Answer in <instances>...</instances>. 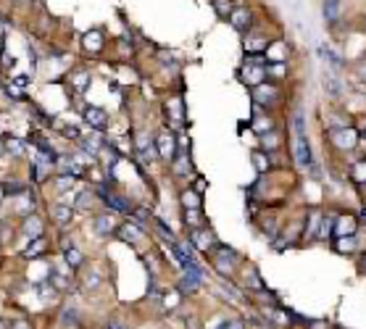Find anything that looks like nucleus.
<instances>
[{
    "mask_svg": "<svg viewBox=\"0 0 366 329\" xmlns=\"http://www.w3.org/2000/svg\"><path fill=\"white\" fill-rule=\"evenodd\" d=\"M253 100L261 103V108H266V105H271L274 100H277V90H274L271 85H258L253 90Z\"/></svg>",
    "mask_w": 366,
    "mask_h": 329,
    "instance_id": "11",
    "label": "nucleus"
},
{
    "mask_svg": "<svg viewBox=\"0 0 366 329\" xmlns=\"http://www.w3.org/2000/svg\"><path fill=\"white\" fill-rule=\"evenodd\" d=\"M190 240H193V248L203 250V253L216 245V237H213L211 229H193V237H190Z\"/></svg>",
    "mask_w": 366,
    "mask_h": 329,
    "instance_id": "8",
    "label": "nucleus"
},
{
    "mask_svg": "<svg viewBox=\"0 0 366 329\" xmlns=\"http://www.w3.org/2000/svg\"><path fill=\"white\" fill-rule=\"evenodd\" d=\"M185 224H187L190 229L203 227V224H205V216L200 213V208H185Z\"/></svg>",
    "mask_w": 366,
    "mask_h": 329,
    "instance_id": "22",
    "label": "nucleus"
},
{
    "mask_svg": "<svg viewBox=\"0 0 366 329\" xmlns=\"http://www.w3.org/2000/svg\"><path fill=\"white\" fill-rule=\"evenodd\" d=\"M64 256H66V263L71 266V269H77V266L85 263V258H82V253H79L77 248H68V250H64Z\"/></svg>",
    "mask_w": 366,
    "mask_h": 329,
    "instance_id": "29",
    "label": "nucleus"
},
{
    "mask_svg": "<svg viewBox=\"0 0 366 329\" xmlns=\"http://www.w3.org/2000/svg\"><path fill=\"white\" fill-rule=\"evenodd\" d=\"M345 234H356V221L350 219V216L334 221V232H332V237H345Z\"/></svg>",
    "mask_w": 366,
    "mask_h": 329,
    "instance_id": "21",
    "label": "nucleus"
},
{
    "mask_svg": "<svg viewBox=\"0 0 366 329\" xmlns=\"http://www.w3.org/2000/svg\"><path fill=\"white\" fill-rule=\"evenodd\" d=\"M332 140L340 150H350V148H356V142H358V132L350 127H340V129H332Z\"/></svg>",
    "mask_w": 366,
    "mask_h": 329,
    "instance_id": "5",
    "label": "nucleus"
},
{
    "mask_svg": "<svg viewBox=\"0 0 366 329\" xmlns=\"http://www.w3.org/2000/svg\"><path fill=\"white\" fill-rule=\"evenodd\" d=\"M87 82H90V74H87V71H74V74H71V85L77 87L79 93L87 87Z\"/></svg>",
    "mask_w": 366,
    "mask_h": 329,
    "instance_id": "33",
    "label": "nucleus"
},
{
    "mask_svg": "<svg viewBox=\"0 0 366 329\" xmlns=\"http://www.w3.org/2000/svg\"><path fill=\"white\" fill-rule=\"evenodd\" d=\"M153 224H156V229H158V232H161V237H164V240L169 242V245H174V242H177V237H174V232H171V229H169V227L164 224L161 219H156Z\"/></svg>",
    "mask_w": 366,
    "mask_h": 329,
    "instance_id": "32",
    "label": "nucleus"
},
{
    "mask_svg": "<svg viewBox=\"0 0 366 329\" xmlns=\"http://www.w3.org/2000/svg\"><path fill=\"white\" fill-rule=\"evenodd\" d=\"M322 16L327 24H337L340 21V0H322Z\"/></svg>",
    "mask_w": 366,
    "mask_h": 329,
    "instance_id": "15",
    "label": "nucleus"
},
{
    "mask_svg": "<svg viewBox=\"0 0 366 329\" xmlns=\"http://www.w3.org/2000/svg\"><path fill=\"white\" fill-rule=\"evenodd\" d=\"M264 76H266V66L264 64H253L250 58L245 61V66L240 68V79L245 82V85H250V87H258Z\"/></svg>",
    "mask_w": 366,
    "mask_h": 329,
    "instance_id": "2",
    "label": "nucleus"
},
{
    "mask_svg": "<svg viewBox=\"0 0 366 329\" xmlns=\"http://www.w3.org/2000/svg\"><path fill=\"white\" fill-rule=\"evenodd\" d=\"M179 200L185 208H200V195H198L195 190H185V193L179 195Z\"/></svg>",
    "mask_w": 366,
    "mask_h": 329,
    "instance_id": "26",
    "label": "nucleus"
},
{
    "mask_svg": "<svg viewBox=\"0 0 366 329\" xmlns=\"http://www.w3.org/2000/svg\"><path fill=\"white\" fill-rule=\"evenodd\" d=\"M319 56H322V61H327V64H330L332 71H340V68H342V58L330 48V45H319Z\"/></svg>",
    "mask_w": 366,
    "mask_h": 329,
    "instance_id": "19",
    "label": "nucleus"
},
{
    "mask_svg": "<svg viewBox=\"0 0 366 329\" xmlns=\"http://www.w3.org/2000/svg\"><path fill=\"white\" fill-rule=\"evenodd\" d=\"M48 248V242H45V237H37V240H29L27 245V250H24V256L27 258H40V253Z\"/></svg>",
    "mask_w": 366,
    "mask_h": 329,
    "instance_id": "24",
    "label": "nucleus"
},
{
    "mask_svg": "<svg viewBox=\"0 0 366 329\" xmlns=\"http://www.w3.org/2000/svg\"><path fill=\"white\" fill-rule=\"evenodd\" d=\"M11 329H29V324L24 319H16V321H11Z\"/></svg>",
    "mask_w": 366,
    "mask_h": 329,
    "instance_id": "48",
    "label": "nucleus"
},
{
    "mask_svg": "<svg viewBox=\"0 0 366 329\" xmlns=\"http://www.w3.org/2000/svg\"><path fill=\"white\" fill-rule=\"evenodd\" d=\"M250 161H253V166H256L258 171H269V161H266V156H264V153L253 150V153H250Z\"/></svg>",
    "mask_w": 366,
    "mask_h": 329,
    "instance_id": "34",
    "label": "nucleus"
},
{
    "mask_svg": "<svg viewBox=\"0 0 366 329\" xmlns=\"http://www.w3.org/2000/svg\"><path fill=\"white\" fill-rule=\"evenodd\" d=\"M85 285L87 287H98V285H100V277H98V274H90V277L85 279Z\"/></svg>",
    "mask_w": 366,
    "mask_h": 329,
    "instance_id": "47",
    "label": "nucleus"
},
{
    "mask_svg": "<svg viewBox=\"0 0 366 329\" xmlns=\"http://www.w3.org/2000/svg\"><path fill=\"white\" fill-rule=\"evenodd\" d=\"M116 232H119V237L124 242H140L142 227H137V224H121V227H116Z\"/></svg>",
    "mask_w": 366,
    "mask_h": 329,
    "instance_id": "18",
    "label": "nucleus"
},
{
    "mask_svg": "<svg viewBox=\"0 0 366 329\" xmlns=\"http://www.w3.org/2000/svg\"><path fill=\"white\" fill-rule=\"evenodd\" d=\"M5 150H8V148H5V140H0V158L5 156Z\"/></svg>",
    "mask_w": 366,
    "mask_h": 329,
    "instance_id": "53",
    "label": "nucleus"
},
{
    "mask_svg": "<svg viewBox=\"0 0 366 329\" xmlns=\"http://www.w3.org/2000/svg\"><path fill=\"white\" fill-rule=\"evenodd\" d=\"M132 216H134L137 221H140V227H142V224H148V211H145V208H137V211L132 213Z\"/></svg>",
    "mask_w": 366,
    "mask_h": 329,
    "instance_id": "45",
    "label": "nucleus"
},
{
    "mask_svg": "<svg viewBox=\"0 0 366 329\" xmlns=\"http://www.w3.org/2000/svg\"><path fill=\"white\" fill-rule=\"evenodd\" d=\"M219 329H242V321H240V319H230L227 324H222Z\"/></svg>",
    "mask_w": 366,
    "mask_h": 329,
    "instance_id": "46",
    "label": "nucleus"
},
{
    "mask_svg": "<svg viewBox=\"0 0 366 329\" xmlns=\"http://www.w3.org/2000/svg\"><path fill=\"white\" fill-rule=\"evenodd\" d=\"M3 197H5V187L0 185V200H3Z\"/></svg>",
    "mask_w": 366,
    "mask_h": 329,
    "instance_id": "54",
    "label": "nucleus"
},
{
    "mask_svg": "<svg viewBox=\"0 0 366 329\" xmlns=\"http://www.w3.org/2000/svg\"><path fill=\"white\" fill-rule=\"evenodd\" d=\"M293 153L300 166H311V148H308L306 132H293Z\"/></svg>",
    "mask_w": 366,
    "mask_h": 329,
    "instance_id": "3",
    "label": "nucleus"
},
{
    "mask_svg": "<svg viewBox=\"0 0 366 329\" xmlns=\"http://www.w3.org/2000/svg\"><path fill=\"white\" fill-rule=\"evenodd\" d=\"M82 150L87 153V156H98V153H103V137H100V129H95L93 137H82L79 140Z\"/></svg>",
    "mask_w": 366,
    "mask_h": 329,
    "instance_id": "12",
    "label": "nucleus"
},
{
    "mask_svg": "<svg viewBox=\"0 0 366 329\" xmlns=\"http://www.w3.org/2000/svg\"><path fill=\"white\" fill-rule=\"evenodd\" d=\"M82 45H85L87 53H100V48H103V32H100V29L87 32L85 37H82Z\"/></svg>",
    "mask_w": 366,
    "mask_h": 329,
    "instance_id": "16",
    "label": "nucleus"
},
{
    "mask_svg": "<svg viewBox=\"0 0 366 329\" xmlns=\"http://www.w3.org/2000/svg\"><path fill=\"white\" fill-rule=\"evenodd\" d=\"M156 156H158L156 140H150V137H140V140H137V158H140L142 164H150Z\"/></svg>",
    "mask_w": 366,
    "mask_h": 329,
    "instance_id": "9",
    "label": "nucleus"
},
{
    "mask_svg": "<svg viewBox=\"0 0 366 329\" xmlns=\"http://www.w3.org/2000/svg\"><path fill=\"white\" fill-rule=\"evenodd\" d=\"M85 121L93 129H103L105 121H108V116H105L103 108H85Z\"/></svg>",
    "mask_w": 366,
    "mask_h": 329,
    "instance_id": "17",
    "label": "nucleus"
},
{
    "mask_svg": "<svg viewBox=\"0 0 366 329\" xmlns=\"http://www.w3.org/2000/svg\"><path fill=\"white\" fill-rule=\"evenodd\" d=\"M50 216H53V221L56 224H61V227H66L68 221H71V216H74V205H66V203H56L50 208Z\"/></svg>",
    "mask_w": 366,
    "mask_h": 329,
    "instance_id": "13",
    "label": "nucleus"
},
{
    "mask_svg": "<svg viewBox=\"0 0 366 329\" xmlns=\"http://www.w3.org/2000/svg\"><path fill=\"white\" fill-rule=\"evenodd\" d=\"M50 282H53V285H56L58 290H66V287H68V279H66V277H64V274H61L58 269L53 271V277H50Z\"/></svg>",
    "mask_w": 366,
    "mask_h": 329,
    "instance_id": "43",
    "label": "nucleus"
},
{
    "mask_svg": "<svg viewBox=\"0 0 366 329\" xmlns=\"http://www.w3.org/2000/svg\"><path fill=\"white\" fill-rule=\"evenodd\" d=\"M156 150H158V156H164V158H171L174 153H177V140L171 137V132L156 134Z\"/></svg>",
    "mask_w": 366,
    "mask_h": 329,
    "instance_id": "7",
    "label": "nucleus"
},
{
    "mask_svg": "<svg viewBox=\"0 0 366 329\" xmlns=\"http://www.w3.org/2000/svg\"><path fill=\"white\" fill-rule=\"evenodd\" d=\"M61 324H64V327H74V324H77V311L66 308L64 313H61Z\"/></svg>",
    "mask_w": 366,
    "mask_h": 329,
    "instance_id": "42",
    "label": "nucleus"
},
{
    "mask_svg": "<svg viewBox=\"0 0 366 329\" xmlns=\"http://www.w3.org/2000/svg\"><path fill=\"white\" fill-rule=\"evenodd\" d=\"M174 169H177V174H182V177H185V174H190V158H187L185 150L179 153L177 161H174Z\"/></svg>",
    "mask_w": 366,
    "mask_h": 329,
    "instance_id": "31",
    "label": "nucleus"
},
{
    "mask_svg": "<svg viewBox=\"0 0 366 329\" xmlns=\"http://www.w3.org/2000/svg\"><path fill=\"white\" fill-rule=\"evenodd\" d=\"M105 329H127V327L121 324V321H113V319H111V321H108V327H105Z\"/></svg>",
    "mask_w": 366,
    "mask_h": 329,
    "instance_id": "50",
    "label": "nucleus"
},
{
    "mask_svg": "<svg viewBox=\"0 0 366 329\" xmlns=\"http://www.w3.org/2000/svg\"><path fill=\"white\" fill-rule=\"evenodd\" d=\"M324 87H327V93L330 95H340V82L334 79V76H330V74H324Z\"/></svg>",
    "mask_w": 366,
    "mask_h": 329,
    "instance_id": "38",
    "label": "nucleus"
},
{
    "mask_svg": "<svg viewBox=\"0 0 366 329\" xmlns=\"http://www.w3.org/2000/svg\"><path fill=\"white\" fill-rule=\"evenodd\" d=\"M56 187L64 190V193H66V190H71L74 187V174H61V177L56 179Z\"/></svg>",
    "mask_w": 366,
    "mask_h": 329,
    "instance_id": "39",
    "label": "nucleus"
},
{
    "mask_svg": "<svg viewBox=\"0 0 366 329\" xmlns=\"http://www.w3.org/2000/svg\"><path fill=\"white\" fill-rule=\"evenodd\" d=\"M156 58L161 61L164 66H169V68L179 66V58H177V53H171V50H158V53H156Z\"/></svg>",
    "mask_w": 366,
    "mask_h": 329,
    "instance_id": "28",
    "label": "nucleus"
},
{
    "mask_svg": "<svg viewBox=\"0 0 366 329\" xmlns=\"http://www.w3.org/2000/svg\"><path fill=\"white\" fill-rule=\"evenodd\" d=\"M234 266H237V261L234 258H227V256H219V253H213V269H216L222 277L230 279L232 274H234Z\"/></svg>",
    "mask_w": 366,
    "mask_h": 329,
    "instance_id": "14",
    "label": "nucleus"
},
{
    "mask_svg": "<svg viewBox=\"0 0 366 329\" xmlns=\"http://www.w3.org/2000/svg\"><path fill=\"white\" fill-rule=\"evenodd\" d=\"M3 187H5V195H16L19 197V195L27 193V187L21 185V182H8V185H3Z\"/></svg>",
    "mask_w": 366,
    "mask_h": 329,
    "instance_id": "41",
    "label": "nucleus"
},
{
    "mask_svg": "<svg viewBox=\"0 0 366 329\" xmlns=\"http://www.w3.org/2000/svg\"><path fill=\"white\" fill-rule=\"evenodd\" d=\"M353 182H358V185L366 182V161H358V164L353 166Z\"/></svg>",
    "mask_w": 366,
    "mask_h": 329,
    "instance_id": "37",
    "label": "nucleus"
},
{
    "mask_svg": "<svg viewBox=\"0 0 366 329\" xmlns=\"http://www.w3.org/2000/svg\"><path fill=\"white\" fill-rule=\"evenodd\" d=\"M319 221H322V213H311V219H308V234H314L316 232V224H319Z\"/></svg>",
    "mask_w": 366,
    "mask_h": 329,
    "instance_id": "44",
    "label": "nucleus"
},
{
    "mask_svg": "<svg viewBox=\"0 0 366 329\" xmlns=\"http://www.w3.org/2000/svg\"><path fill=\"white\" fill-rule=\"evenodd\" d=\"M166 297H169V300H166V305H169V308H171L174 303H179V293H169Z\"/></svg>",
    "mask_w": 366,
    "mask_h": 329,
    "instance_id": "49",
    "label": "nucleus"
},
{
    "mask_svg": "<svg viewBox=\"0 0 366 329\" xmlns=\"http://www.w3.org/2000/svg\"><path fill=\"white\" fill-rule=\"evenodd\" d=\"M230 21H232V27L237 29V32L248 34V29L253 27V13H250V8H245V5H240V8H234V11H232Z\"/></svg>",
    "mask_w": 366,
    "mask_h": 329,
    "instance_id": "6",
    "label": "nucleus"
},
{
    "mask_svg": "<svg viewBox=\"0 0 366 329\" xmlns=\"http://www.w3.org/2000/svg\"><path fill=\"white\" fill-rule=\"evenodd\" d=\"M269 48V42L264 40V37H245V53L248 56H253V53H264Z\"/></svg>",
    "mask_w": 366,
    "mask_h": 329,
    "instance_id": "23",
    "label": "nucleus"
},
{
    "mask_svg": "<svg viewBox=\"0 0 366 329\" xmlns=\"http://www.w3.org/2000/svg\"><path fill=\"white\" fill-rule=\"evenodd\" d=\"M5 148H8L13 156H21V153H24V142L16 140V137H8V140H5Z\"/></svg>",
    "mask_w": 366,
    "mask_h": 329,
    "instance_id": "40",
    "label": "nucleus"
},
{
    "mask_svg": "<svg viewBox=\"0 0 366 329\" xmlns=\"http://www.w3.org/2000/svg\"><path fill=\"white\" fill-rule=\"evenodd\" d=\"M213 11H216L222 19H230L234 5H232V0H213Z\"/></svg>",
    "mask_w": 366,
    "mask_h": 329,
    "instance_id": "27",
    "label": "nucleus"
},
{
    "mask_svg": "<svg viewBox=\"0 0 366 329\" xmlns=\"http://www.w3.org/2000/svg\"><path fill=\"white\" fill-rule=\"evenodd\" d=\"M24 234L29 240H37V237H42V221L34 216V213H29L24 219Z\"/></svg>",
    "mask_w": 366,
    "mask_h": 329,
    "instance_id": "20",
    "label": "nucleus"
},
{
    "mask_svg": "<svg viewBox=\"0 0 366 329\" xmlns=\"http://www.w3.org/2000/svg\"><path fill=\"white\" fill-rule=\"evenodd\" d=\"M19 211H21V213H27V216L34 211V203H32V197H29V193L19 195Z\"/></svg>",
    "mask_w": 366,
    "mask_h": 329,
    "instance_id": "36",
    "label": "nucleus"
},
{
    "mask_svg": "<svg viewBox=\"0 0 366 329\" xmlns=\"http://www.w3.org/2000/svg\"><path fill=\"white\" fill-rule=\"evenodd\" d=\"M266 56L269 58H285L287 56V45L285 42H271L269 48H266Z\"/></svg>",
    "mask_w": 366,
    "mask_h": 329,
    "instance_id": "30",
    "label": "nucleus"
},
{
    "mask_svg": "<svg viewBox=\"0 0 366 329\" xmlns=\"http://www.w3.org/2000/svg\"><path fill=\"white\" fill-rule=\"evenodd\" d=\"M187 327H190V329H200V324H195V321H193V316L187 319Z\"/></svg>",
    "mask_w": 366,
    "mask_h": 329,
    "instance_id": "51",
    "label": "nucleus"
},
{
    "mask_svg": "<svg viewBox=\"0 0 366 329\" xmlns=\"http://www.w3.org/2000/svg\"><path fill=\"white\" fill-rule=\"evenodd\" d=\"M334 248H337L340 253H353V248H356V234L334 237Z\"/></svg>",
    "mask_w": 366,
    "mask_h": 329,
    "instance_id": "25",
    "label": "nucleus"
},
{
    "mask_svg": "<svg viewBox=\"0 0 366 329\" xmlns=\"http://www.w3.org/2000/svg\"><path fill=\"white\" fill-rule=\"evenodd\" d=\"M98 190V197H103V203L108 205L111 211H116V213H124V216H132L134 208H132V203H127L124 197H119V195H108V190H105L103 185L100 187H95Z\"/></svg>",
    "mask_w": 366,
    "mask_h": 329,
    "instance_id": "1",
    "label": "nucleus"
},
{
    "mask_svg": "<svg viewBox=\"0 0 366 329\" xmlns=\"http://www.w3.org/2000/svg\"><path fill=\"white\" fill-rule=\"evenodd\" d=\"M200 266H190V269H185V274L179 277V293H198V287H200Z\"/></svg>",
    "mask_w": 366,
    "mask_h": 329,
    "instance_id": "4",
    "label": "nucleus"
},
{
    "mask_svg": "<svg viewBox=\"0 0 366 329\" xmlns=\"http://www.w3.org/2000/svg\"><path fill=\"white\" fill-rule=\"evenodd\" d=\"M364 271H366V258H364Z\"/></svg>",
    "mask_w": 366,
    "mask_h": 329,
    "instance_id": "55",
    "label": "nucleus"
},
{
    "mask_svg": "<svg viewBox=\"0 0 366 329\" xmlns=\"http://www.w3.org/2000/svg\"><path fill=\"white\" fill-rule=\"evenodd\" d=\"M113 216H108V213H100V216H95L93 219V232L98 234V237H108V234H113Z\"/></svg>",
    "mask_w": 366,
    "mask_h": 329,
    "instance_id": "10",
    "label": "nucleus"
},
{
    "mask_svg": "<svg viewBox=\"0 0 366 329\" xmlns=\"http://www.w3.org/2000/svg\"><path fill=\"white\" fill-rule=\"evenodd\" d=\"M261 145H264L266 150L277 148V145H279V137H277V132H274V129H271V132H266V134H261Z\"/></svg>",
    "mask_w": 366,
    "mask_h": 329,
    "instance_id": "35",
    "label": "nucleus"
},
{
    "mask_svg": "<svg viewBox=\"0 0 366 329\" xmlns=\"http://www.w3.org/2000/svg\"><path fill=\"white\" fill-rule=\"evenodd\" d=\"M358 74H361V76H364V79H366V61H364V64H361V66H358Z\"/></svg>",
    "mask_w": 366,
    "mask_h": 329,
    "instance_id": "52",
    "label": "nucleus"
}]
</instances>
